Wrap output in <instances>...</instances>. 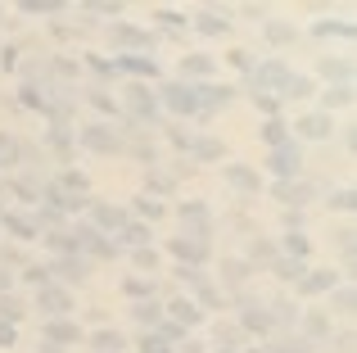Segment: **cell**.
Wrapping results in <instances>:
<instances>
[{"label":"cell","mask_w":357,"mask_h":353,"mask_svg":"<svg viewBox=\"0 0 357 353\" xmlns=\"http://www.w3.org/2000/svg\"><path fill=\"white\" fill-rule=\"evenodd\" d=\"M181 353H204V349L195 345V340H190V345H185V340H181Z\"/></svg>","instance_id":"6125c7cd"},{"label":"cell","mask_w":357,"mask_h":353,"mask_svg":"<svg viewBox=\"0 0 357 353\" xmlns=\"http://www.w3.org/2000/svg\"><path fill=\"white\" fill-rule=\"evenodd\" d=\"M298 168H303V150H298V141L289 136L285 145H276V150L267 154V172L276 176V181H294Z\"/></svg>","instance_id":"7a4b0ae2"},{"label":"cell","mask_w":357,"mask_h":353,"mask_svg":"<svg viewBox=\"0 0 357 353\" xmlns=\"http://www.w3.org/2000/svg\"><path fill=\"white\" fill-rule=\"evenodd\" d=\"M344 105H353V87H331L326 91V109H344Z\"/></svg>","instance_id":"ab89813d"},{"label":"cell","mask_w":357,"mask_h":353,"mask_svg":"<svg viewBox=\"0 0 357 353\" xmlns=\"http://www.w3.org/2000/svg\"><path fill=\"white\" fill-rule=\"evenodd\" d=\"M0 294H9V272L0 267Z\"/></svg>","instance_id":"94428289"},{"label":"cell","mask_w":357,"mask_h":353,"mask_svg":"<svg viewBox=\"0 0 357 353\" xmlns=\"http://www.w3.org/2000/svg\"><path fill=\"white\" fill-rule=\"evenodd\" d=\"M222 276H227V285H244V281H249V263L227 258V263H222Z\"/></svg>","instance_id":"d6a6232c"},{"label":"cell","mask_w":357,"mask_h":353,"mask_svg":"<svg viewBox=\"0 0 357 353\" xmlns=\"http://www.w3.org/2000/svg\"><path fill=\"white\" fill-rule=\"evenodd\" d=\"M285 96H294V100L312 96V77H303V73H289V87H285Z\"/></svg>","instance_id":"74e56055"},{"label":"cell","mask_w":357,"mask_h":353,"mask_svg":"<svg viewBox=\"0 0 357 353\" xmlns=\"http://www.w3.org/2000/svg\"><path fill=\"white\" fill-rule=\"evenodd\" d=\"M213 353H231V349H213Z\"/></svg>","instance_id":"e7e4bbea"},{"label":"cell","mask_w":357,"mask_h":353,"mask_svg":"<svg viewBox=\"0 0 357 353\" xmlns=\"http://www.w3.org/2000/svg\"><path fill=\"white\" fill-rule=\"evenodd\" d=\"M45 267H50V281H54V276H63L68 285H77V281H86V267L91 263L73 254V258H54V263H45Z\"/></svg>","instance_id":"2e32d148"},{"label":"cell","mask_w":357,"mask_h":353,"mask_svg":"<svg viewBox=\"0 0 357 353\" xmlns=\"http://www.w3.org/2000/svg\"><path fill=\"white\" fill-rule=\"evenodd\" d=\"M218 340H222V349H231V353L244 349V331H240V326H227V322L218 326Z\"/></svg>","instance_id":"836d02e7"},{"label":"cell","mask_w":357,"mask_h":353,"mask_svg":"<svg viewBox=\"0 0 357 353\" xmlns=\"http://www.w3.org/2000/svg\"><path fill=\"white\" fill-rule=\"evenodd\" d=\"M18 159V141L9 132H0V163H14Z\"/></svg>","instance_id":"7dc6e473"},{"label":"cell","mask_w":357,"mask_h":353,"mask_svg":"<svg viewBox=\"0 0 357 353\" xmlns=\"http://www.w3.org/2000/svg\"><path fill=\"white\" fill-rule=\"evenodd\" d=\"M5 231L14 240H41V227H36V218H27V213H5Z\"/></svg>","instance_id":"ac0fdd59"},{"label":"cell","mask_w":357,"mask_h":353,"mask_svg":"<svg viewBox=\"0 0 357 353\" xmlns=\"http://www.w3.org/2000/svg\"><path fill=\"white\" fill-rule=\"evenodd\" d=\"M353 204H357V195L349 190V186H344L340 195H331V209H340V213H353Z\"/></svg>","instance_id":"c3c4849f"},{"label":"cell","mask_w":357,"mask_h":353,"mask_svg":"<svg viewBox=\"0 0 357 353\" xmlns=\"http://www.w3.org/2000/svg\"><path fill=\"white\" fill-rule=\"evenodd\" d=\"M253 258H267V263H271V258H276V245H267V240H253Z\"/></svg>","instance_id":"6f0895ef"},{"label":"cell","mask_w":357,"mask_h":353,"mask_svg":"<svg viewBox=\"0 0 357 353\" xmlns=\"http://www.w3.org/2000/svg\"><path fill=\"white\" fill-rule=\"evenodd\" d=\"M131 263H136L145 276H154L158 272V249H149V245L145 249H131Z\"/></svg>","instance_id":"1f68e13d"},{"label":"cell","mask_w":357,"mask_h":353,"mask_svg":"<svg viewBox=\"0 0 357 353\" xmlns=\"http://www.w3.org/2000/svg\"><path fill=\"white\" fill-rule=\"evenodd\" d=\"M253 105H258V114H267V118H276V109H280V100H271V96H262V91H253Z\"/></svg>","instance_id":"f907efd6"},{"label":"cell","mask_w":357,"mask_h":353,"mask_svg":"<svg viewBox=\"0 0 357 353\" xmlns=\"http://www.w3.org/2000/svg\"><path fill=\"white\" fill-rule=\"evenodd\" d=\"M18 9H23V14H59V0H23V5H18Z\"/></svg>","instance_id":"60d3db41"},{"label":"cell","mask_w":357,"mask_h":353,"mask_svg":"<svg viewBox=\"0 0 357 353\" xmlns=\"http://www.w3.org/2000/svg\"><path fill=\"white\" fill-rule=\"evenodd\" d=\"M154 18L158 23H167V27H181V23H190L185 14H176V9H154Z\"/></svg>","instance_id":"816d5d0a"},{"label":"cell","mask_w":357,"mask_h":353,"mask_svg":"<svg viewBox=\"0 0 357 353\" xmlns=\"http://www.w3.org/2000/svg\"><path fill=\"white\" fill-rule=\"evenodd\" d=\"M307 331H312V336H326V331H331V322H326L321 313H307Z\"/></svg>","instance_id":"db71d44e"},{"label":"cell","mask_w":357,"mask_h":353,"mask_svg":"<svg viewBox=\"0 0 357 353\" xmlns=\"http://www.w3.org/2000/svg\"><path fill=\"white\" fill-rule=\"evenodd\" d=\"M122 294H131V299H154V276H127V281H122Z\"/></svg>","instance_id":"83f0119b"},{"label":"cell","mask_w":357,"mask_h":353,"mask_svg":"<svg viewBox=\"0 0 357 353\" xmlns=\"http://www.w3.org/2000/svg\"><path fill=\"white\" fill-rule=\"evenodd\" d=\"M136 213H140V218H163V204H158L154 195H140V200H136Z\"/></svg>","instance_id":"f6af8a7d"},{"label":"cell","mask_w":357,"mask_h":353,"mask_svg":"<svg viewBox=\"0 0 357 353\" xmlns=\"http://www.w3.org/2000/svg\"><path fill=\"white\" fill-rule=\"evenodd\" d=\"M167 249L181 258V267L208 263V240H199V236H172V240H167Z\"/></svg>","instance_id":"52a82bcc"},{"label":"cell","mask_w":357,"mask_h":353,"mask_svg":"<svg viewBox=\"0 0 357 353\" xmlns=\"http://www.w3.org/2000/svg\"><path fill=\"white\" fill-rule=\"evenodd\" d=\"M298 136H303V141H326V136H331V114H307V118H298Z\"/></svg>","instance_id":"d6986e66"},{"label":"cell","mask_w":357,"mask_h":353,"mask_svg":"<svg viewBox=\"0 0 357 353\" xmlns=\"http://www.w3.org/2000/svg\"><path fill=\"white\" fill-rule=\"evenodd\" d=\"M317 36H353V23H317Z\"/></svg>","instance_id":"681fc988"},{"label":"cell","mask_w":357,"mask_h":353,"mask_svg":"<svg viewBox=\"0 0 357 353\" xmlns=\"http://www.w3.org/2000/svg\"><path fill=\"white\" fill-rule=\"evenodd\" d=\"M54 186H63V190H73V195H86V172H63Z\"/></svg>","instance_id":"7bdbcfd3"},{"label":"cell","mask_w":357,"mask_h":353,"mask_svg":"<svg viewBox=\"0 0 357 353\" xmlns=\"http://www.w3.org/2000/svg\"><path fill=\"white\" fill-rule=\"evenodd\" d=\"M271 195H276L285 209H303V204L312 200V186H307V181H276V186H271Z\"/></svg>","instance_id":"7c38bea8"},{"label":"cell","mask_w":357,"mask_h":353,"mask_svg":"<svg viewBox=\"0 0 357 353\" xmlns=\"http://www.w3.org/2000/svg\"><path fill=\"white\" fill-rule=\"evenodd\" d=\"M258 136H262V141H267V150H276V145H285V141H289V127L280 123V118H267Z\"/></svg>","instance_id":"484cf974"},{"label":"cell","mask_w":357,"mask_h":353,"mask_svg":"<svg viewBox=\"0 0 357 353\" xmlns=\"http://www.w3.org/2000/svg\"><path fill=\"white\" fill-rule=\"evenodd\" d=\"M140 353H172V345H167L158 331H145V336H140Z\"/></svg>","instance_id":"8d00e7d4"},{"label":"cell","mask_w":357,"mask_h":353,"mask_svg":"<svg viewBox=\"0 0 357 353\" xmlns=\"http://www.w3.org/2000/svg\"><path fill=\"white\" fill-rule=\"evenodd\" d=\"M267 36H271V41H276V45H285V41H294V27H289V23H267Z\"/></svg>","instance_id":"bcb514c9"},{"label":"cell","mask_w":357,"mask_h":353,"mask_svg":"<svg viewBox=\"0 0 357 353\" xmlns=\"http://www.w3.org/2000/svg\"><path fill=\"white\" fill-rule=\"evenodd\" d=\"M227 181L231 186H236V190H258V186H262V176L258 172H253V168H244V163H227Z\"/></svg>","instance_id":"44dd1931"},{"label":"cell","mask_w":357,"mask_h":353,"mask_svg":"<svg viewBox=\"0 0 357 353\" xmlns=\"http://www.w3.org/2000/svg\"><path fill=\"white\" fill-rule=\"evenodd\" d=\"M353 303H357L353 285H335V290H331V308H335V313H344V317H349V313H353Z\"/></svg>","instance_id":"4dcf8cb0"},{"label":"cell","mask_w":357,"mask_h":353,"mask_svg":"<svg viewBox=\"0 0 357 353\" xmlns=\"http://www.w3.org/2000/svg\"><path fill=\"white\" fill-rule=\"evenodd\" d=\"M114 73H131V77H158V63L149 54H118Z\"/></svg>","instance_id":"e0dca14e"},{"label":"cell","mask_w":357,"mask_h":353,"mask_svg":"<svg viewBox=\"0 0 357 353\" xmlns=\"http://www.w3.org/2000/svg\"><path fill=\"white\" fill-rule=\"evenodd\" d=\"M158 100H163L176 118L204 114V100H199V87H195V82H163V87H158Z\"/></svg>","instance_id":"6da1fadb"},{"label":"cell","mask_w":357,"mask_h":353,"mask_svg":"<svg viewBox=\"0 0 357 353\" xmlns=\"http://www.w3.org/2000/svg\"><path fill=\"white\" fill-rule=\"evenodd\" d=\"M321 73H326L331 82L340 77V87H353V63H349V59H326V63H321Z\"/></svg>","instance_id":"f546056e"},{"label":"cell","mask_w":357,"mask_h":353,"mask_svg":"<svg viewBox=\"0 0 357 353\" xmlns=\"http://www.w3.org/2000/svg\"><path fill=\"white\" fill-rule=\"evenodd\" d=\"M227 59H231V68H244V73H249V68H253V59H249V50H231V54H227Z\"/></svg>","instance_id":"9f6ffc18"},{"label":"cell","mask_w":357,"mask_h":353,"mask_svg":"<svg viewBox=\"0 0 357 353\" xmlns=\"http://www.w3.org/2000/svg\"><path fill=\"white\" fill-rule=\"evenodd\" d=\"M118 245L145 249L149 245V227H145V222H122V227H118Z\"/></svg>","instance_id":"603a6c76"},{"label":"cell","mask_w":357,"mask_h":353,"mask_svg":"<svg viewBox=\"0 0 357 353\" xmlns=\"http://www.w3.org/2000/svg\"><path fill=\"white\" fill-rule=\"evenodd\" d=\"M36 308L45 313V322H54V317H68L73 313V290L68 285H41V290H36Z\"/></svg>","instance_id":"277c9868"},{"label":"cell","mask_w":357,"mask_h":353,"mask_svg":"<svg viewBox=\"0 0 357 353\" xmlns=\"http://www.w3.org/2000/svg\"><path fill=\"white\" fill-rule=\"evenodd\" d=\"M23 313H27V303L18 299L14 290H9V294H0V322H9V326H18V322H23Z\"/></svg>","instance_id":"d4e9b609"},{"label":"cell","mask_w":357,"mask_h":353,"mask_svg":"<svg viewBox=\"0 0 357 353\" xmlns=\"http://www.w3.org/2000/svg\"><path fill=\"white\" fill-rule=\"evenodd\" d=\"M18 100H23L27 109H41V114H45V109H50V100H45V96H41V91H36V87H23V91H18Z\"/></svg>","instance_id":"ee69618b"},{"label":"cell","mask_w":357,"mask_h":353,"mask_svg":"<svg viewBox=\"0 0 357 353\" xmlns=\"http://www.w3.org/2000/svg\"><path fill=\"white\" fill-rule=\"evenodd\" d=\"M271 272H276L280 281H298L307 267H303V258H271Z\"/></svg>","instance_id":"4316f807"},{"label":"cell","mask_w":357,"mask_h":353,"mask_svg":"<svg viewBox=\"0 0 357 353\" xmlns=\"http://www.w3.org/2000/svg\"><path fill=\"white\" fill-rule=\"evenodd\" d=\"M163 313H167V317H172V322H176L181 331H190V326H199V322H204L199 303H195V299H185V294H181V299H172V303H167Z\"/></svg>","instance_id":"4fadbf2b"},{"label":"cell","mask_w":357,"mask_h":353,"mask_svg":"<svg viewBox=\"0 0 357 353\" xmlns=\"http://www.w3.org/2000/svg\"><path fill=\"white\" fill-rule=\"evenodd\" d=\"M41 340H45V345H82V326L68 322V317H54V322L41 326Z\"/></svg>","instance_id":"30bf717a"},{"label":"cell","mask_w":357,"mask_h":353,"mask_svg":"<svg viewBox=\"0 0 357 353\" xmlns=\"http://www.w3.org/2000/svg\"><path fill=\"white\" fill-rule=\"evenodd\" d=\"M91 227L100 231V236H109V231H118L122 222H127V213L118 209V204H105V200H91Z\"/></svg>","instance_id":"9c48e42d"},{"label":"cell","mask_w":357,"mask_h":353,"mask_svg":"<svg viewBox=\"0 0 357 353\" xmlns=\"http://www.w3.org/2000/svg\"><path fill=\"white\" fill-rule=\"evenodd\" d=\"M213 73H218V63L208 54H181V77H213Z\"/></svg>","instance_id":"7402d4cb"},{"label":"cell","mask_w":357,"mask_h":353,"mask_svg":"<svg viewBox=\"0 0 357 353\" xmlns=\"http://www.w3.org/2000/svg\"><path fill=\"white\" fill-rule=\"evenodd\" d=\"M23 276L36 285V290H41V285H50V267H45V263H27V267H23Z\"/></svg>","instance_id":"b9f144b4"},{"label":"cell","mask_w":357,"mask_h":353,"mask_svg":"<svg viewBox=\"0 0 357 353\" xmlns=\"http://www.w3.org/2000/svg\"><path fill=\"white\" fill-rule=\"evenodd\" d=\"M271 326H276V322H271V313L262 308V303H244L240 308V331L244 336H267Z\"/></svg>","instance_id":"8fae6325"},{"label":"cell","mask_w":357,"mask_h":353,"mask_svg":"<svg viewBox=\"0 0 357 353\" xmlns=\"http://www.w3.org/2000/svg\"><path fill=\"white\" fill-rule=\"evenodd\" d=\"M77 141H82V150H96V154H118V150H122L118 127H105V123L77 127Z\"/></svg>","instance_id":"3957f363"},{"label":"cell","mask_w":357,"mask_h":353,"mask_svg":"<svg viewBox=\"0 0 357 353\" xmlns=\"http://www.w3.org/2000/svg\"><path fill=\"white\" fill-rule=\"evenodd\" d=\"M122 345H127V340H122V331H114V326H105V331L91 336V349L96 353H122Z\"/></svg>","instance_id":"cb8c5ba5"},{"label":"cell","mask_w":357,"mask_h":353,"mask_svg":"<svg viewBox=\"0 0 357 353\" xmlns=\"http://www.w3.org/2000/svg\"><path fill=\"white\" fill-rule=\"evenodd\" d=\"M96 14H122V0H100V5H91Z\"/></svg>","instance_id":"680465c9"},{"label":"cell","mask_w":357,"mask_h":353,"mask_svg":"<svg viewBox=\"0 0 357 353\" xmlns=\"http://www.w3.org/2000/svg\"><path fill=\"white\" fill-rule=\"evenodd\" d=\"M14 63H18V50H5V54H0V68H5V73L14 68Z\"/></svg>","instance_id":"91938a15"},{"label":"cell","mask_w":357,"mask_h":353,"mask_svg":"<svg viewBox=\"0 0 357 353\" xmlns=\"http://www.w3.org/2000/svg\"><path fill=\"white\" fill-rule=\"evenodd\" d=\"M253 82H258V91L262 96H285V87H289V68H285V59H267V63H258L253 68Z\"/></svg>","instance_id":"5b68a950"},{"label":"cell","mask_w":357,"mask_h":353,"mask_svg":"<svg viewBox=\"0 0 357 353\" xmlns=\"http://www.w3.org/2000/svg\"><path fill=\"white\" fill-rule=\"evenodd\" d=\"M114 45H127V50H149L154 45V32H140V27H131V23H114Z\"/></svg>","instance_id":"5bb4252c"},{"label":"cell","mask_w":357,"mask_h":353,"mask_svg":"<svg viewBox=\"0 0 357 353\" xmlns=\"http://www.w3.org/2000/svg\"><path fill=\"white\" fill-rule=\"evenodd\" d=\"M45 200H50V209H54V213H77V209H91L86 195H73V190H63V186H45Z\"/></svg>","instance_id":"9a60e30c"},{"label":"cell","mask_w":357,"mask_h":353,"mask_svg":"<svg viewBox=\"0 0 357 353\" xmlns=\"http://www.w3.org/2000/svg\"><path fill=\"white\" fill-rule=\"evenodd\" d=\"M122 109H127L136 123H149V118H154V109H158V100H154V91H149L145 82H131V87L122 91Z\"/></svg>","instance_id":"8992f818"},{"label":"cell","mask_w":357,"mask_h":353,"mask_svg":"<svg viewBox=\"0 0 357 353\" xmlns=\"http://www.w3.org/2000/svg\"><path fill=\"white\" fill-rule=\"evenodd\" d=\"M190 154H195V159H204V163H208V159H222L227 150H222V141H190Z\"/></svg>","instance_id":"e575fe53"},{"label":"cell","mask_w":357,"mask_h":353,"mask_svg":"<svg viewBox=\"0 0 357 353\" xmlns=\"http://www.w3.org/2000/svg\"><path fill=\"white\" fill-rule=\"evenodd\" d=\"M86 100H91V105H96V109H105V114H118V100H109L105 91H91Z\"/></svg>","instance_id":"f5cc1de1"},{"label":"cell","mask_w":357,"mask_h":353,"mask_svg":"<svg viewBox=\"0 0 357 353\" xmlns=\"http://www.w3.org/2000/svg\"><path fill=\"white\" fill-rule=\"evenodd\" d=\"M267 353H312V349H307V340H303V336H298V340H294V336H285V340H276V345H271Z\"/></svg>","instance_id":"f35d334b"},{"label":"cell","mask_w":357,"mask_h":353,"mask_svg":"<svg viewBox=\"0 0 357 353\" xmlns=\"http://www.w3.org/2000/svg\"><path fill=\"white\" fill-rule=\"evenodd\" d=\"M18 345V326H9V322H0V349Z\"/></svg>","instance_id":"11a10c76"},{"label":"cell","mask_w":357,"mask_h":353,"mask_svg":"<svg viewBox=\"0 0 357 353\" xmlns=\"http://www.w3.org/2000/svg\"><path fill=\"white\" fill-rule=\"evenodd\" d=\"M294 285H298L303 299H312V294H331L335 285H340V272H335V267H317V272H303Z\"/></svg>","instance_id":"ba28073f"},{"label":"cell","mask_w":357,"mask_h":353,"mask_svg":"<svg viewBox=\"0 0 357 353\" xmlns=\"http://www.w3.org/2000/svg\"><path fill=\"white\" fill-rule=\"evenodd\" d=\"M131 313H136V322H140V326H149V331H154L158 322H163V308H158L154 299H140V303H136Z\"/></svg>","instance_id":"f1b7e54d"},{"label":"cell","mask_w":357,"mask_h":353,"mask_svg":"<svg viewBox=\"0 0 357 353\" xmlns=\"http://www.w3.org/2000/svg\"><path fill=\"white\" fill-rule=\"evenodd\" d=\"M190 23H195V32H204V36H227L231 18H222L218 9H204V14H195Z\"/></svg>","instance_id":"ffe728a7"},{"label":"cell","mask_w":357,"mask_h":353,"mask_svg":"<svg viewBox=\"0 0 357 353\" xmlns=\"http://www.w3.org/2000/svg\"><path fill=\"white\" fill-rule=\"evenodd\" d=\"M244 353H267V349H244Z\"/></svg>","instance_id":"be15d7a7"},{"label":"cell","mask_w":357,"mask_h":353,"mask_svg":"<svg viewBox=\"0 0 357 353\" xmlns=\"http://www.w3.org/2000/svg\"><path fill=\"white\" fill-rule=\"evenodd\" d=\"M307 249H312V240L298 236V231H289L285 236V258H307Z\"/></svg>","instance_id":"d590c367"}]
</instances>
